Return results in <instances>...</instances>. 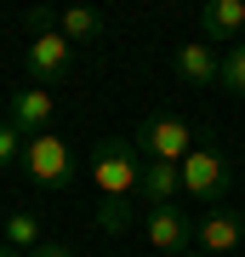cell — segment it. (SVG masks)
Instances as JSON below:
<instances>
[{
  "instance_id": "obj_1",
  "label": "cell",
  "mask_w": 245,
  "mask_h": 257,
  "mask_svg": "<svg viewBox=\"0 0 245 257\" xmlns=\"http://www.w3.org/2000/svg\"><path fill=\"white\" fill-rule=\"evenodd\" d=\"M91 183L103 189V200H131L137 183H143V160H137L131 138H109L91 160Z\"/></svg>"
},
{
  "instance_id": "obj_2",
  "label": "cell",
  "mask_w": 245,
  "mask_h": 257,
  "mask_svg": "<svg viewBox=\"0 0 245 257\" xmlns=\"http://www.w3.org/2000/svg\"><path fill=\"white\" fill-rule=\"evenodd\" d=\"M194 138H200V132H194L182 114H165V109H160V114H148L143 126L131 132V143L143 149L148 160H171V166H182V160L194 155Z\"/></svg>"
},
{
  "instance_id": "obj_3",
  "label": "cell",
  "mask_w": 245,
  "mask_h": 257,
  "mask_svg": "<svg viewBox=\"0 0 245 257\" xmlns=\"http://www.w3.org/2000/svg\"><path fill=\"white\" fill-rule=\"evenodd\" d=\"M23 172L35 189H69L74 183V149L69 138H57V132H40V138L23 143Z\"/></svg>"
},
{
  "instance_id": "obj_4",
  "label": "cell",
  "mask_w": 245,
  "mask_h": 257,
  "mask_svg": "<svg viewBox=\"0 0 245 257\" xmlns=\"http://www.w3.org/2000/svg\"><path fill=\"white\" fill-rule=\"evenodd\" d=\"M228 183H234V166L222 160V149H211V143H194V155L182 160V194H194V200H205V206H217Z\"/></svg>"
},
{
  "instance_id": "obj_5",
  "label": "cell",
  "mask_w": 245,
  "mask_h": 257,
  "mask_svg": "<svg viewBox=\"0 0 245 257\" xmlns=\"http://www.w3.org/2000/svg\"><path fill=\"white\" fill-rule=\"evenodd\" d=\"M23 63H29V80H35L40 92H52V86L69 80V69H74V46H69L63 35H35V40H29V52H23Z\"/></svg>"
},
{
  "instance_id": "obj_6",
  "label": "cell",
  "mask_w": 245,
  "mask_h": 257,
  "mask_svg": "<svg viewBox=\"0 0 245 257\" xmlns=\"http://www.w3.org/2000/svg\"><path fill=\"white\" fill-rule=\"evenodd\" d=\"M194 229H200V223H194L182 206H148V217H143L148 246H154V251H171V257H182V251H188Z\"/></svg>"
},
{
  "instance_id": "obj_7",
  "label": "cell",
  "mask_w": 245,
  "mask_h": 257,
  "mask_svg": "<svg viewBox=\"0 0 245 257\" xmlns=\"http://www.w3.org/2000/svg\"><path fill=\"white\" fill-rule=\"evenodd\" d=\"M200 40L205 46H239L245 40V0H211V6H200Z\"/></svg>"
},
{
  "instance_id": "obj_8",
  "label": "cell",
  "mask_w": 245,
  "mask_h": 257,
  "mask_svg": "<svg viewBox=\"0 0 245 257\" xmlns=\"http://www.w3.org/2000/svg\"><path fill=\"white\" fill-rule=\"evenodd\" d=\"M52 114H57V97H52V92H40V86H29V92H12L6 120L23 132V138H40V132H52Z\"/></svg>"
},
{
  "instance_id": "obj_9",
  "label": "cell",
  "mask_w": 245,
  "mask_h": 257,
  "mask_svg": "<svg viewBox=\"0 0 245 257\" xmlns=\"http://www.w3.org/2000/svg\"><path fill=\"white\" fill-rule=\"evenodd\" d=\"M239 240H245V217H239V211H228V206H217L211 217H200V229H194V246H200L205 257L234 251Z\"/></svg>"
},
{
  "instance_id": "obj_10",
  "label": "cell",
  "mask_w": 245,
  "mask_h": 257,
  "mask_svg": "<svg viewBox=\"0 0 245 257\" xmlns=\"http://www.w3.org/2000/svg\"><path fill=\"white\" fill-rule=\"evenodd\" d=\"M177 80L182 86H217L222 80V57L205 40H188V46H177Z\"/></svg>"
},
{
  "instance_id": "obj_11",
  "label": "cell",
  "mask_w": 245,
  "mask_h": 257,
  "mask_svg": "<svg viewBox=\"0 0 245 257\" xmlns=\"http://www.w3.org/2000/svg\"><path fill=\"white\" fill-rule=\"evenodd\" d=\"M137 194H143L148 206H177V194H182V166H171V160H148Z\"/></svg>"
},
{
  "instance_id": "obj_12",
  "label": "cell",
  "mask_w": 245,
  "mask_h": 257,
  "mask_svg": "<svg viewBox=\"0 0 245 257\" xmlns=\"http://www.w3.org/2000/svg\"><path fill=\"white\" fill-rule=\"evenodd\" d=\"M0 240H6L12 251H23V257H35V251L46 246V240H40V217H35V211H12V217H6V229H0Z\"/></svg>"
},
{
  "instance_id": "obj_13",
  "label": "cell",
  "mask_w": 245,
  "mask_h": 257,
  "mask_svg": "<svg viewBox=\"0 0 245 257\" xmlns=\"http://www.w3.org/2000/svg\"><path fill=\"white\" fill-rule=\"evenodd\" d=\"M57 35H63L69 46H74V40H97V35H103V12H91V6H69L63 18H57Z\"/></svg>"
},
{
  "instance_id": "obj_14",
  "label": "cell",
  "mask_w": 245,
  "mask_h": 257,
  "mask_svg": "<svg viewBox=\"0 0 245 257\" xmlns=\"http://www.w3.org/2000/svg\"><path fill=\"white\" fill-rule=\"evenodd\" d=\"M217 86H222L228 97H245V40L222 52V80H217Z\"/></svg>"
},
{
  "instance_id": "obj_15",
  "label": "cell",
  "mask_w": 245,
  "mask_h": 257,
  "mask_svg": "<svg viewBox=\"0 0 245 257\" xmlns=\"http://www.w3.org/2000/svg\"><path fill=\"white\" fill-rule=\"evenodd\" d=\"M97 229L103 234H126L131 229V200H103L97 206Z\"/></svg>"
},
{
  "instance_id": "obj_16",
  "label": "cell",
  "mask_w": 245,
  "mask_h": 257,
  "mask_svg": "<svg viewBox=\"0 0 245 257\" xmlns=\"http://www.w3.org/2000/svg\"><path fill=\"white\" fill-rule=\"evenodd\" d=\"M18 138H23V132L12 126V120H0V172H6V166H18V160H23V143H18Z\"/></svg>"
},
{
  "instance_id": "obj_17",
  "label": "cell",
  "mask_w": 245,
  "mask_h": 257,
  "mask_svg": "<svg viewBox=\"0 0 245 257\" xmlns=\"http://www.w3.org/2000/svg\"><path fill=\"white\" fill-rule=\"evenodd\" d=\"M57 18H63V12H52V6H29L23 12V23L35 29V35H57Z\"/></svg>"
},
{
  "instance_id": "obj_18",
  "label": "cell",
  "mask_w": 245,
  "mask_h": 257,
  "mask_svg": "<svg viewBox=\"0 0 245 257\" xmlns=\"http://www.w3.org/2000/svg\"><path fill=\"white\" fill-rule=\"evenodd\" d=\"M35 257H69V251H63V246H40Z\"/></svg>"
},
{
  "instance_id": "obj_19",
  "label": "cell",
  "mask_w": 245,
  "mask_h": 257,
  "mask_svg": "<svg viewBox=\"0 0 245 257\" xmlns=\"http://www.w3.org/2000/svg\"><path fill=\"white\" fill-rule=\"evenodd\" d=\"M0 257H23V251H12V246H6V240H0Z\"/></svg>"
},
{
  "instance_id": "obj_20",
  "label": "cell",
  "mask_w": 245,
  "mask_h": 257,
  "mask_svg": "<svg viewBox=\"0 0 245 257\" xmlns=\"http://www.w3.org/2000/svg\"><path fill=\"white\" fill-rule=\"evenodd\" d=\"M182 257H205V251H182Z\"/></svg>"
}]
</instances>
